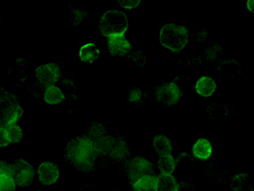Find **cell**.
Instances as JSON below:
<instances>
[{
	"label": "cell",
	"instance_id": "obj_1",
	"mask_svg": "<svg viewBox=\"0 0 254 191\" xmlns=\"http://www.w3.org/2000/svg\"><path fill=\"white\" fill-rule=\"evenodd\" d=\"M98 156L93 140L89 136H81L71 139L67 145V158L80 171H93Z\"/></svg>",
	"mask_w": 254,
	"mask_h": 191
},
{
	"label": "cell",
	"instance_id": "obj_2",
	"mask_svg": "<svg viewBox=\"0 0 254 191\" xmlns=\"http://www.w3.org/2000/svg\"><path fill=\"white\" fill-rule=\"evenodd\" d=\"M188 30L184 26L166 24L159 33V41L163 46L178 53L185 48L188 43Z\"/></svg>",
	"mask_w": 254,
	"mask_h": 191
},
{
	"label": "cell",
	"instance_id": "obj_3",
	"mask_svg": "<svg viewBox=\"0 0 254 191\" xmlns=\"http://www.w3.org/2000/svg\"><path fill=\"white\" fill-rule=\"evenodd\" d=\"M128 26L129 22L126 13L116 9L105 12L99 23L100 32L107 38L115 35H124Z\"/></svg>",
	"mask_w": 254,
	"mask_h": 191
},
{
	"label": "cell",
	"instance_id": "obj_4",
	"mask_svg": "<svg viewBox=\"0 0 254 191\" xmlns=\"http://www.w3.org/2000/svg\"><path fill=\"white\" fill-rule=\"evenodd\" d=\"M1 127L15 124L23 115V110L20 107L15 96L1 90Z\"/></svg>",
	"mask_w": 254,
	"mask_h": 191
},
{
	"label": "cell",
	"instance_id": "obj_5",
	"mask_svg": "<svg viewBox=\"0 0 254 191\" xmlns=\"http://www.w3.org/2000/svg\"><path fill=\"white\" fill-rule=\"evenodd\" d=\"M13 177L20 187H28L32 185L35 176L33 167L22 159H18L13 164Z\"/></svg>",
	"mask_w": 254,
	"mask_h": 191
},
{
	"label": "cell",
	"instance_id": "obj_6",
	"mask_svg": "<svg viewBox=\"0 0 254 191\" xmlns=\"http://www.w3.org/2000/svg\"><path fill=\"white\" fill-rule=\"evenodd\" d=\"M127 172L130 182L134 184L146 174H154L153 164L148 160L142 157H136L127 164Z\"/></svg>",
	"mask_w": 254,
	"mask_h": 191
},
{
	"label": "cell",
	"instance_id": "obj_7",
	"mask_svg": "<svg viewBox=\"0 0 254 191\" xmlns=\"http://www.w3.org/2000/svg\"><path fill=\"white\" fill-rule=\"evenodd\" d=\"M157 100L167 105H173L179 101L183 96L182 91L175 82L164 84L156 90Z\"/></svg>",
	"mask_w": 254,
	"mask_h": 191
},
{
	"label": "cell",
	"instance_id": "obj_8",
	"mask_svg": "<svg viewBox=\"0 0 254 191\" xmlns=\"http://www.w3.org/2000/svg\"><path fill=\"white\" fill-rule=\"evenodd\" d=\"M35 74L41 84L46 88L55 85L61 75L60 67L55 63L46 64L38 67L35 71Z\"/></svg>",
	"mask_w": 254,
	"mask_h": 191
},
{
	"label": "cell",
	"instance_id": "obj_9",
	"mask_svg": "<svg viewBox=\"0 0 254 191\" xmlns=\"http://www.w3.org/2000/svg\"><path fill=\"white\" fill-rule=\"evenodd\" d=\"M108 49L113 56H126L132 47L124 35H115L108 38Z\"/></svg>",
	"mask_w": 254,
	"mask_h": 191
},
{
	"label": "cell",
	"instance_id": "obj_10",
	"mask_svg": "<svg viewBox=\"0 0 254 191\" xmlns=\"http://www.w3.org/2000/svg\"><path fill=\"white\" fill-rule=\"evenodd\" d=\"M38 177L40 182L44 186H51L55 184L60 176L58 166L50 162L42 163L38 169Z\"/></svg>",
	"mask_w": 254,
	"mask_h": 191
},
{
	"label": "cell",
	"instance_id": "obj_11",
	"mask_svg": "<svg viewBox=\"0 0 254 191\" xmlns=\"http://www.w3.org/2000/svg\"><path fill=\"white\" fill-rule=\"evenodd\" d=\"M218 73L225 80H231L241 74V67L234 60L225 61L221 62L218 67Z\"/></svg>",
	"mask_w": 254,
	"mask_h": 191
},
{
	"label": "cell",
	"instance_id": "obj_12",
	"mask_svg": "<svg viewBox=\"0 0 254 191\" xmlns=\"http://www.w3.org/2000/svg\"><path fill=\"white\" fill-rule=\"evenodd\" d=\"M134 191H158V177L154 174H146L132 185Z\"/></svg>",
	"mask_w": 254,
	"mask_h": 191
},
{
	"label": "cell",
	"instance_id": "obj_13",
	"mask_svg": "<svg viewBox=\"0 0 254 191\" xmlns=\"http://www.w3.org/2000/svg\"><path fill=\"white\" fill-rule=\"evenodd\" d=\"M213 147L209 140L207 139H199L196 140L192 147L194 157L200 160H207L211 157Z\"/></svg>",
	"mask_w": 254,
	"mask_h": 191
},
{
	"label": "cell",
	"instance_id": "obj_14",
	"mask_svg": "<svg viewBox=\"0 0 254 191\" xmlns=\"http://www.w3.org/2000/svg\"><path fill=\"white\" fill-rule=\"evenodd\" d=\"M195 89H196V93L200 96L203 97H210L216 90V84L214 81V79L204 76L197 80Z\"/></svg>",
	"mask_w": 254,
	"mask_h": 191
},
{
	"label": "cell",
	"instance_id": "obj_15",
	"mask_svg": "<svg viewBox=\"0 0 254 191\" xmlns=\"http://www.w3.org/2000/svg\"><path fill=\"white\" fill-rule=\"evenodd\" d=\"M109 155L111 158H114V159H124L129 155L127 143L122 138H115L112 148H111Z\"/></svg>",
	"mask_w": 254,
	"mask_h": 191
},
{
	"label": "cell",
	"instance_id": "obj_16",
	"mask_svg": "<svg viewBox=\"0 0 254 191\" xmlns=\"http://www.w3.org/2000/svg\"><path fill=\"white\" fill-rule=\"evenodd\" d=\"M207 112L211 119L220 122L224 121L227 116H228V107L224 104L219 103V102H214L208 105L207 108Z\"/></svg>",
	"mask_w": 254,
	"mask_h": 191
},
{
	"label": "cell",
	"instance_id": "obj_17",
	"mask_svg": "<svg viewBox=\"0 0 254 191\" xmlns=\"http://www.w3.org/2000/svg\"><path fill=\"white\" fill-rule=\"evenodd\" d=\"M153 145L154 150L160 157L170 155L172 152L171 141L165 135H157L154 137Z\"/></svg>",
	"mask_w": 254,
	"mask_h": 191
},
{
	"label": "cell",
	"instance_id": "obj_18",
	"mask_svg": "<svg viewBox=\"0 0 254 191\" xmlns=\"http://www.w3.org/2000/svg\"><path fill=\"white\" fill-rule=\"evenodd\" d=\"M179 185L171 174H162L158 176V191H178Z\"/></svg>",
	"mask_w": 254,
	"mask_h": 191
},
{
	"label": "cell",
	"instance_id": "obj_19",
	"mask_svg": "<svg viewBox=\"0 0 254 191\" xmlns=\"http://www.w3.org/2000/svg\"><path fill=\"white\" fill-rule=\"evenodd\" d=\"M99 54H100V51L96 48L95 44H93V43L85 44V45L81 47L80 51H79L80 59H81V61H83L85 63L86 62L93 63L96 59L98 58Z\"/></svg>",
	"mask_w": 254,
	"mask_h": 191
},
{
	"label": "cell",
	"instance_id": "obj_20",
	"mask_svg": "<svg viewBox=\"0 0 254 191\" xmlns=\"http://www.w3.org/2000/svg\"><path fill=\"white\" fill-rule=\"evenodd\" d=\"M44 98V101L46 102L47 104H56L63 101L65 97L60 88L53 85L50 87L46 88Z\"/></svg>",
	"mask_w": 254,
	"mask_h": 191
},
{
	"label": "cell",
	"instance_id": "obj_21",
	"mask_svg": "<svg viewBox=\"0 0 254 191\" xmlns=\"http://www.w3.org/2000/svg\"><path fill=\"white\" fill-rule=\"evenodd\" d=\"M231 188L235 191H252L253 186L248 174H237L232 179Z\"/></svg>",
	"mask_w": 254,
	"mask_h": 191
},
{
	"label": "cell",
	"instance_id": "obj_22",
	"mask_svg": "<svg viewBox=\"0 0 254 191\" xmlns=\"http://www.w3.org/2000/svg\"><path fill=\"white\" fill-rule=\"evenodd\" d=\"M115 138L110 135H104L98 139H94V147L98 151V155H109L112 148Z\"/></svg>",
	"mask_w": 254,
	"mask_h": 191
},
{
	"label": "cell",
	"instance_id": "obj_23",
	"mask_svg": "<svg viewBox=\"0 0 254 191\" xmlns=\"http://www.w3.org/2000/svg\"><path fill=\"white\" fill-rule=\"evenodd\" d=\"M159 168L162 174H172L176 168V162L171 154L161 156L159 159Z\"/></svg>",
	"mask_w": 254,
	"mask_h": 191
},
{
	"label": "cell",
	"instance_id": "obj_24",
	"mask_svg": "<svg viewBox=\"0 0 254 191\" xmlns=\"http://www.w3.org/2000/svg\"><path fill=\"white\" fill-rule=\"evenodd\" d=\"M4 128H5L6 132H7L10 143L20 142L21 139H22V136H23V132L18 125H9V126L4 127Z\"/></svg>",
	"mask_w": 254,
	"mask_h": 191
},
{
	"label": "cell",
	"instance_id": "obj_25",
	"mask_svg": "<svg viewBox=\"0 0 254 191\" xmlns=\"http://www.w3.org/2000/svg\"><path fill=\"white\" fill-rule=\"evenodd\" d=\"M15 183L14 177L8 174H0V191H15Z\"/></svg>",
	"mask_w": 254,
	"mask_h": 191
},
{
	"label": "cell",
	"instance_id": "obj_26",
	"mask_svg": "<svg viewBox=\"0 0 254 191\" xmlns=\"http://www.w3.org/2000/svg\"><path fill=\"white\" fill-rule=\"evenodd\" d=\"M88 134H89L90 138L94 140L100 137L104 136L106 134V128L101 123L95 122L91 125L89 130H88Z\"/></svg>",
	"mask_w": 254,
	"mask_h": 191
},
{
	"label": "cell",
	"instance_id": "obj_27",
	"mask_svg": "<svg viewBox=\"0 0 254 191\" xmlns=\"http://www.w3.org/2000/svg\"><path fill=\"white\" fill-rule=\"evenodd\" d=\"M176 167L181 166L183 168H190L193 165L194 160L190 155L187 153H182L180 155L179 157L176 160Z\"/></svg>",
	"mask_w": 254,
	"mask_h": 191
},
{
	"label": "cell",
	"instance_id": "obj_28",
	"mask_svg": "<svg viewBox=\"0 0 254 191\" xmlns=\"http://www.w3.org/2000/svg\"><path fill=\"white\" fill-rule=\"evenodd\" d=\"M117 2L125 9H131L138 6L141 3V0H117Z\"/></svg>",
	"mask_w": 254,
	"mask_h": 191
},
{
	"label": "cell",
	"instance_id": "obj_29",
	"mask_svg": "<svg viewBox=\"0 0 254 191\" xmlns=\"http://www.w3.org/2000/svg\"><path fill=\"white\" fill-rule=\"evenodd\" d=\"M9 143H10V140L9 139L5 128L1 127L0 128V146L5 147L7 145H9Z\"/></svg>",
	"mask_w": 254,
	"mask_h": 191
},
{
	"label": "cell",
	"instance_id": "obj_30",
	"mask_svg": "<svg viewBox=\"0 0 254 191\" xmlns=\"http://www.w3.org/2000/svg\"><path fill=\"white\" fill-rule=\"evenodd\" d=\"M0 174H8L13 176V165L2 161L0 163Z\"/></svg>",
	"mask_w": 254,
	"mask_h": 191
},
{
	"label": "cell",
	"instance_id": "obj_31",
	"mask_svg": "<svg viewBox=\"0 0 254 191\" xmlns=\"http://www.w3.org/2000/svg\"><path fill=\"white\" fill-rule=\"evenodd\" d=\"M142 98V92L141 90L138 89H135V90H131L129 95V100L130 102H136L140 100Z\"/></svg>",
	"mask_w": 254,
	"mask_h": 191
},
{
	"label": "cell",
	"instance_id": "obj_32",
	"mask_svg": "<svg viewBox=\"0 0 254 191\" xmlns=\"http://www.w3.org/2000/svg\"><path fill=\"white\" fill-rule=\"evenodd\" d=\"M185 190H187V191H191V190H194V187L190 184H188V183H181L179 185L178 191H185Z\"/></svg>",
	"mask_w": 254,
	"mask_h": 191
},
{
	"label": "cell",
	"instance_id": "obj_33",
	"mask_svg": "<svg viewBox=\"0 0 254 191\" xmlns=\"http://www.w3.org/2000/svg\"><path fill=\"white\" fill-rule=\"evenodd\" d=\"M247 7H248L249 11H251L252 13L254 14V0H248Z\"/></svg>",
	"mask_w": 254,
	"mask_h": 191
}]
</instances>
